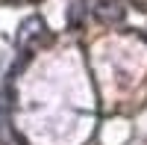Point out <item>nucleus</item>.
Wrapping results in <instances>:
<instances>
[{
    "mask_svg": "<svg viewBox=\"0 0 147 145\" xmlns=\"http://www.w3.org/2000/svg\"><path fill=\"white\" fill-rule=\"evenodd\" d=\"M0 98H3V95H0Z\"/></svg>",
    "mask_w": 147,
    "mask_h": 145,
    "instance_id": "1",
    "label": "nucleus"
}]
</instances>
